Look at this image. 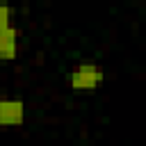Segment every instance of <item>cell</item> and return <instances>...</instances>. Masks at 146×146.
Here are the masks:
<instances>
[{
  "label": "cell",
  "instance_id": "obj_1",
  "mask_svg": "<svg viewBox=\"0 0 146 146\" xmlns=\"http://www.w3.org/2000/svg\"><path fill=\"white\" fill-rule=\"evenodd\" d=\"M103 80H105V71L94 62H80L68 71V87L75 91H94L96 87H100Z\"/></svg>",
  "mask_w": 146,
  "mask_h": 146
},
{
  "label": "cell",
  "instance_id": "obj_3",
  "mask_svg": "<svg viewBox=\"0 0 146 146\" xmlns=\"http://www.w3.org/2000/svg\"><path fill=\"white\" fill-rule=\"evenodd\" d=\"M18 55V30L14 25L0 27V59H14Z\"/></svg>",
  "mask_w": 146,
  "mask_h": 146
},
{
  "label": "cell",
  "instance_id": "obj_4",
  "mask_svg": "<svg viewBox=\"0 0 146 146\" xmlns=\"http://www.w3.org/2000/svg\"><path fill=\"white\" fill-rule=\"evenodd\" d=\"M11 25V7L7 2H0V27Z\"/></svg>",
  "mask_w": 146,
  "mask_h": 146
},
{
  "label": "cell",
  "instance_id": "obj_2",
  "mask_svg": "<svg viewBox=\"0 0 146 146\" xmlns=\"http://www.w3.org/2000/svg\"><path fill=\"white\" fill-rule=\"evenodd\" d=\"M25 121V103L21 98L0 100V125H21Z\"/></svg>",
  "mask_w": 146,
  "mask_h": 146
}]
</instances>
